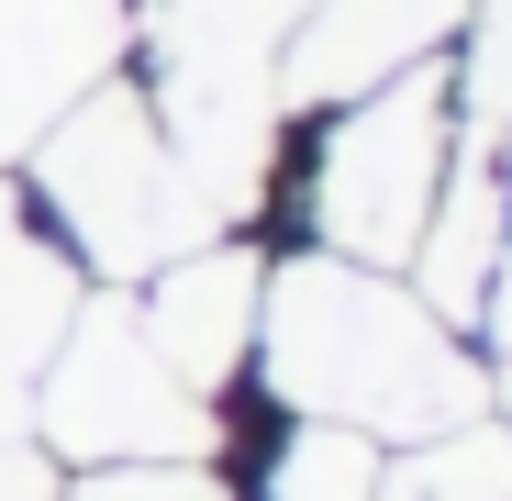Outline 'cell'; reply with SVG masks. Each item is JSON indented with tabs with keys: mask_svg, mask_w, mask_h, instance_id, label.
Wrapping results in <instances>:
<instances>
[{
	"mask_svg": "<svg viewBox=\"0 0 512 501\" xmlns=\"http://www.w3.org/2000/svg\"><path fill=\"white\" fill-rule=\"evenodd\" d=\"M56 501H223V479H212V457H134V468L67 479Z\"/></svg>",
	"mask_w": 512,
	"mask_h": 501,
	"instance_id": "cell-11",
	"label": "cell"
},
{
	"mask_svg": "<svg viewBox=\"0 0 512 501\" xmlns=\"http://www.w3.org/2000/svg\"><path fill=\"white\" fill-rule=\"evenodd\" d=\"M256 368H268L279 412L312 424H357V435H401L435 446L490 412V368L468 357V334L423 312V290H401V268H346V257H279L268 268V312H256Z\"/></svg>",
	"mask_w": 512,
	"mask_h": 501,
	"instance_id": "cell-1",
	"label": "cell"
},
{
	"mask_svg": "<svg viewBox=\"0 0 512 501\" xmlns=\"http://www.w3.org/2000/svg\"><path fill=\"white\" fill-rule=\"evenodd\" d=\"M78 312V268H67V245L23 212V190L0 179V446L23 435V390L45 368V346L67 334Z\"/></svg>",
	"mask_w": 512,
	"mask_h": 501,
	"instance_id": "cell-8",
	"label": "cell"
},
{
	"mask_svg": "<svg viewBox=\"0 0 512 501\" xmlns=\"http://www.w3.org/2000/svg\"><path fill=\"white\" fill-rule=\"evenodd\" d=\"M479 334L512 346V156H501V245H490V290H479Z\"/></svg>",
	"mask_w": 512,
	"mask_h": 501,
	"instance_id": "cell-12",
	"label": "cell"
},
{
	"mask_svg": "<svg viewBox=\"0 0 512 501\" xmlns=\"http://www.w3.org/2000/svg\"><path fill=\"white\" fill-rule=\"evenodd\" d=\"M123 23V0H0V167H23L101 78H123Z\"/></svg>",
	"mask_w": 512,
	"mask_h": 501,
	"instance_id": "cell-5",
	"label": "cell"
},
{
	"mask_svg": "<svg viewBox=\"0 0 512 501\" xmlns=\"http://www.w3.org/2000/svg\"><path fill=\"white\" fill-rule=\"evenodd\" d=\"M212 435H223V412L167 379L123 290L67 312V334L45 346V457L134 468V457H212Z\"/></svg>",
	"mask_w": 512,
	"mask_h": 501,
	"instance_id": "cell-4",
	"label": "cell"
},
{
	"mask_svg": "<svg viewBox=\"0 0 512 501\" xmlns=\"http://www.w3.org/2000/svg\"><path fill=\"white\" fill-rule=\"evenodd\" d=\"M446 167H457V67L423 56L301 134V234L346 268H412Z\"/></svg>",
	"mask_w": 512,
	"mask_h": 501,
	"instance_id": "cell-3",
	"label": "cell"
},
{
	"mask_svg": "<svg viewBox=\"0 0 512 501\" xmlns=\"http://www.w3.org/2000/svg\"><path fill=\"white\" fill-rule=\"evenodd\" d=\"M256 312H268V257L256 245H223V234H201L190 257H167L145 279V301H134V323L167 357V379L201 390V401H223L256 368Z\"/></svg>",
	"mask_w": 512,
	"mask_h": 501,
	"instance_id": "cell-6",
	"label": "cell"
},
{
	"mask_svg": "<svg viewBox=\"0 0 512 501\" xmlns=\"http://www.w3.org/2000/svg\"><path fill=\"white\" fill-rule=\"evenodd\" d=\"M23 179H34L45 234L67 245V268H101L112 290L156 279L167 257H190L223 223L212 190H201V167L179 156V134L156 123L145 78H101V90L23 156Z\"/></svg>",
	"mask_w": 512,
	"mask_h": 501,
	"instance_id": "cell-2",
	"label": "cell"
},
{
	"mask_svg": "<svg viewBox=\"0 0 512 501\" xmlns=\"http://www.w3.org/2000/svg\"><path fill=\"white\" fill-rule=\"evenodd\" d=\"M468 12H479V0H312L301 34H290V56H279V78H268V101L279 112L357 101V90H379V78L446 56Z\"/></svg>",
	"mask_w": 512,
	"mask_h": 501,
	"instance_id": "cell-7",
	"label": "cell"
},
{
	"mask_svg": "<svg viewBox=\"0 0 512 501\" xmlns=\"http://www.w3.org/2000/svg\"><path fill=\"white\" fill-rule=\"evenodd\" d=\"M379 479H390L379 435L312 424V412H290V435H279V457H268V501H379Z\"/></svg>",
	"mask_w": 512,
	"mask_h": 501,
	"instance_id": "cell-9",
	"label": "cell"
},
{
	"mask_svg": "<svg viewBox=\"0 0 512 501\" xmlns=\"http://www.w3.org/2000/svg\"><path fill=\"white\" fill-rule=\"evenodd\" d=\"M379 501H512V435L479 412V424L435 435L401 479H379Z\"/></svg>",
	"mask_w": 512,
	"mask_h": 501,
	"instance_id": "cell-10",
	"label": "cell"
}]
</instances>
